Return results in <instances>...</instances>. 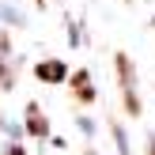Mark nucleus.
<instances>
[{
  "label": "nucleus",
  "instance_id": "f257e3e1",
  "mask_svg": "<svg viewBox=\"0 0 155 155\" xmlns=\"http://www.w3.org/2000/svg\"><path fill=\"white\" fill-rule=\"evenodd\" d=\"M114 64H117V83H121V95H125V110H129V117H136V114H140V95H136L133 61H129L125 53H117V57H114Z\"/></svg>",
  "mask_w": 155,
  "mask_h": 155
},
{
  "label": "nucleus",
  "instance_id": "f03ea898",
  "mask_svg": "<svg viewBox=\"0 0 155 155\" xmlns=\"http://www.w3.org/2000/svg\"><path fill=\"white\" fill-rule=\"evenodd\" d=\"M34 76L42 83H68V68L61 64V61H42V64L34 68Z\"/></svg>",
  "mask_w": 155,
  "mask_h": 155
},
{
  "label": "nucleus",
  "instance_id": "7ed1b4c3",
  "mask_svg": "<svg viewBox=\"0 0 155 155\" xmlns=\"http://www.w3.org/2000/svg\"><path fill=\"white\" fill-rule=\"evenodd\" d=\"M68 83H72V91H76V98H80V102H95V91H91V76H87V72L68 76Z\"/></svg>",
  "mask_w": 155,
  "mask_h": 155
},
{
  "label": "nucleus",
  "instance_id": "20e7f679",
  "mask_svg": "<svg viewBox=\"0 0 155 155\" xmlns=\"http://www.w3.org/2000/svg\"><path fill=\"white\" fill-rule=\"evenodd\" d=\"M27 129H30L34 136H45V133H49V121H45V114L38 110V106H30V110H27Z\"/></svg>",
  "mask_w": 155,
  "mask_h": 155
},
{
  "label": "nucleus",
  "instance_id": "39448f33",
  "mask_svg": "<svg viewBox=\"0 0 155 155\" xmlns=\"http://www.w3.org/2000/svg\"><path fill=\"white\" fill-rule=\"evenodd\" d=\"M148 155H155V140H151V144H148Z\"/></svg>",
  "mask_w": 155,
  "mask_h": 155
},
{
  "label": "nucleus",
  "instance_id": "423d86ee",
  "mask_svg": "<svg viewBox=\"0 0 155 155\" xmlns=\"http://www.w3.org/2000/svg\"><path fill=\"white\" fill-rule=\"evenodd\" d=\"M38 4H42V0H38Z\"/></svg>",
  "mask_w": 155,
  "mask_h": 155
}]
</instances>
